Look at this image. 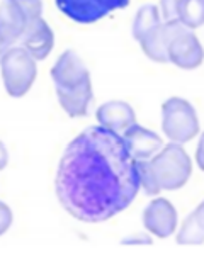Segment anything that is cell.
<instances>
[{
  "instance_id": "cell-23",
  "label": "cell",
  "mask_w": 204,
  "mask_h": 253,
  "mask_svg": "<svg viewBox=\"0 0 204 253\" xmlns=\"http://www.w3.org/2000/svg\"><path fill=\"white\" fill-rule=\"evenodd\" d=\"M9 165V153H7V148L0 141V172L5 170V167Z\"/></svg>"
},
{
  "instance_id": "cell-16",
  "label": "cell",
  "mask_w": 204,
  "mask_h": 253,
  "mask_svg": "<svg viewBox=\"0 0 204 253\" xmlns=\"http://www.w3.org/2000/svg\"><path fill=\"white\" fill-rule=\"evenodd\" d=\"M175 240H177L179 245H184V247H196V245L204 243V231L199 228V224L196 223L192 214H189V216L184 219Z\"/></svg>"
},
{
  "instance_id": "cell-12",
  "label": "cell",
  "mask_w": 204,
  "mask_h": 253,
  "mask_svg": "<svg viewBox=\"0 0 204 253\" xmlns=\"http://www.w3.org/2000/svg\"><path fill=\"white\" fill-rule=\"evenodd\" d=\"M22 48L27 49V53L36 61L46 60L48 54L53 51L54 46V34L48 26V22L41 17H36L26 29V34L21 41Z\"/></svg>"
},
{
  "instance_id": "cell-20",
  "label": "cell",
  "mask_w": 204,
  "mask_h": 253,
  "mask_svg": "<svg viewBox=\"0 0 204 253\" xmlns=\"http://www.w3.org/2000/svg\"><path fill=\"white\" fill-rule=\"evenodd\" d=\"M121 243L123 245H152L153 240H152V236L145 235V233H133V235L124 238Z\"/></svg>"
},
{
  "instance_id": "cell-5",
  "label": "cell",
  "mask_w": 204,
  "mask_h": 253,
  "mask_svg": "<svg viewBox=\"0 0 204 253\" xmlns=\"http://www.w3.org/2000/svg\"><path fill=\"white\" fill-rule=\"evenodd\" d=\"M152 169L162 190H179L189 182L192 162L179 143H168L150 158Z\"/></svg>"
},
{
  "instance_id": "cell-3",
  "label": "cell",
  "mask_w": 204,
  "mask_h": 253,
  "mask_svg": "<svg viewBox=\"0 0 204 253\" xmlns=\"http://www.w3.org/2000/svg\"><path fill=\"white\" fill-rule=\"evenodd\" d=\"M41 14V0H3L0 3V58L22 41L26 29Z\"/></svg>"
},
{
  "instance_id": "cell-19",
  "label": "cell",
  "mask_w": 204,
  "mask_h": 253,
  "mask_svg": "<svg viewBox=\"0 0 204 253\" xmlns=\"http://www.w3.org/2000/svg\"><path fill=\"white\" fill-rule=\"evenodd\" d=\"M12 219H14V216H12L10 208L5 202L0 201V236H2L3 233H7V229L12 224Z\"/></svg>"
},
{
  "instance_id": "cell-18",
  "label": "cell",
  "mask_w": 204,
  "mask_h": 253,
  "mask_svg": "<svg viewBox=\"0 0 204 253\" xmlns=\"http://www.w3.org/2000/svg\"><path fill=\"white\" fill-rule=\"evenodd\" d=\"M182 0H160V15L163 22H179V7Z\"/></svg>"
},
{
  "instance_id": "cell-1",
  "label": "cell",
  "mask_w": 204,
  "mask_h": 253,
  "mask_svg": "<svg viewBox=\"0 0 204 253\" xmlns=\"http://www.w3.org/2000/svg\"><path fill=\"white\" fill-rule=\"evenodd\" d=\"M58 202L72 217L97 224L112 219L136 199V160L123 136L89 126L65 148L54 178Z\"/></svg>"
},
{
  "instance_id": "cell-14",
  "label": "cell",
  "mask_w": 204,
  "mask_h": 253,
  "mask_svg": "<svg viewBox=\"0 0 204 253\" xmlns=\"http://www.w3.org/2000/svg\"><path fill=\"white\" fill-rule=\"evenodd\" d=\"M162 22V15H160V9L153 3H145L136 10L135 21H133V38L140 41L145 34H148L155 26Z\"/></svg>"
},
{
  "instance_id": "cell-22",
  "label": "cell",
  "mask_w": 204,
  "mask_h": 253,
  "mask_svg": "<svg viewBox=\"0 0 204 253\" xmlns=\"http://www.w3.org/2000/svg\"><path fill=\"white\" fill-rule=\"evenodd\" d=\"M191 214H192V217L196 219V223L199 224V228H201L203 231H204V201Z\"/></svg>"
},
{
  "instance_id": "cell-13",
  "label": "cell",
  "mask_w": 204,
  "mask_h": 253,
  "mask_svg": "<svg viewBox=\"0 0 204 253\" xmlns=\"http://www.w3.org/2000/svg\"><path fill=\"white\" fill-rule=\"evenodd\" d=\"M97 123L107 129L123 134L128 127L136 124V114L133 107L124 100H109L102 104L96 112Z\"/></svg>"
},
{
  "instance_id": "cell-4",
  "label": "cell",
  "mask_w": 204,
  "mask_h": 253,
  "mask_svg": "<svg viewBox=\"0 0 204 253\" xmlns=\"http://www.w3.org/2000/svg\"><path fill=\"white\" fill-rule=\"evenodd\" d=\"M0 75L3 88L14 99L24 97L38 77L36 60L22 46H14L0 58Z\"/></svg>"
},
{
  "instance_id": "cell-6",
  "label": "cell",
  "mask_w": 204,
  "mask_h": 253,
  "mask_svg": "<svg viewBox=\"0 0 204 253\" xmlns=\"http://www.w3.org/2000/svg\"><path fill=\"white\" fill-rule=\"evenodd\" d=\"M199 118L189 100L170 97L162 104V129L172 143H189L199 133Z\"/></svg>"
},
{
  "instance_id": "cell-2",
  "label": "cell",
  "mask_w": 204,
  "mask_h": 253,
  "mask_svg": "<svg viewBox=\"0 0 204 253\" xmlns=\"http://www.w3.org/2000/svg\"><path fill=\"white\" fill-rule=\"evenodd\" d=\"M56 99L70 118H84L92 102V79L85 61L75 49H66L51 68Z\"/></svg>"
},
{
  "instance_id": "cell-9",
  "label": "cell",
  "mask_w": 204,
  "mask_h": 253,
  "mask_svg": "<svg viewBox=\"0 0 204 253\" xmlns=\"http://www.w3.org/2000/svg\"><path fill=\"white\" fill-rule=\"evenodd\" d=\"M168 61L182 70H194L204 61V48L192 29H182L168 46Z\"/></svg>"
},
{
  "instance_id": "cell-21",
  "label": "cell",
  "mask_w": 204,
  "mask_h": 253,
  "mask_svg": "<svg viewBox=\"0 0 204 253\" xmlns=\"http://www.w3.org/2000/svg\"><path fill=\"white\" fill-rule=\"evenodd\" d=\"M196 163H198V167L204 172V133L199 138L198 150H196Z\"/></svg>"
},
{
  "instance_id": "cell-8",
  "label": "cell",
  "mask_w": 204,
  "mask_h": 253,
  "mask_svg": "<svg viewBox=\"0 0 204 253\" xmlns=\"http://www.w3.org/2000/svg\"><path fill=\"white\" fill-rule=\"evenodd\" d=\"M177 209L165 197H156L143 211V224L148 233L160 240H165L177 228Z\"/></svg>"
},
{
  "instance_id": "cell-15",
  "label": "cell",
  "mask_w": 204,
  "mask_h": 253,
  "mask_svg": "<svg viewBox=\"0 0 204 253\" xmlns=\"http://www.w3.org/2000/svg\"><path fill=\"white\" fill-rule=\"evenodd\" d=\"M179 22L192 31L204 26V0H182L179 7Z\"/></svg>"
},
{
  "instance_id": "cell-7",
  "label": "cell",
  "mask_w": 204,
  "mask_h": 253,
  "mask_svg": "<svg viewBox=\"0 0 204 253\" xmlns=\"http://www.w3.org/2000/svg\"><path fill=\"white\" fill-rule=\"evenodd\" d=\"M56 7L70 21L94 24L111 12L128 7L129 0H54Z\"/></svg>"
},
{
  "instance_id": "cell-11",
  "label": "cell",
  "mask_w": 204,
  "mask_h": 253,
  "mask_svg": "<svg viewBox=\"0 0 204 253\" xmlns=\"http://www.w3.org/2000/svg\"><path fill=\"white\" fill-rule=\"evenodd\" d=\"M121 136L135 160H150L163 148V139L140 124H133Z\"/></svg>"
},
{
  "instance_id": "cell-17",
  "label": "cell",
  "mask_w": 204,
  "mask_h": 253,
  "mask_svg": "<svg viewBox=\"0 0 204 253\" xmlns=\"http://www.w3.org/2000/svg\"><path fill=\"white\" fill-rule=\"evenodd\" d=\"M136 170H138L140 187H143L147 196H156V194L162 192L158 180H156V175L152 169L150 160H136Z\"/></svg>"
},
{
  "instance_id": "cell-10",
  "label": "cell",
  "mask_w": 204,
  "mask_h": 253,
  "mask_svg": "<svg viewBox=\"0 0 204 253\" xmlns=\"http://www.w3.org/2000/svg\"><path fill=\"white\" fill-rule=\"evenodd\" d=\"M182 29H186V26H182L180 22L162 21L138 41L141 51L148 60L155 61V63H168V46Z\"/></svg>"
}]
</instances>
